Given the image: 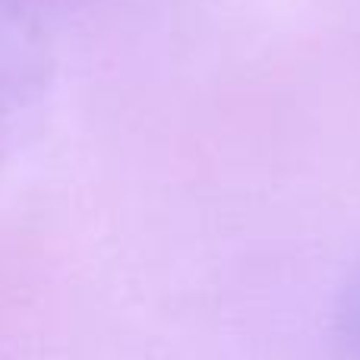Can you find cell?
<instances>
[{"label":"cell","mask_w":360,"mask_h":360,"mask_svg":"<svg viewBox=\"0 0 360 360\" xmlns=\"http://www.w3.org/2000/svg\"><path fill=\"white\" fill-rule=\"evenodd\" d=\"M35 73V48L22 29V19L6 0H0V108L22 98Z\"/></svg>","instance_id":"obj_1"},{"label":"cell","mask_w":360,"mask_h":360,"mask_svg":"<svg viewBox=\"0 0 360 360\" xmlns=\"http://www.w3.org/2000/svg\"><path fill=\"white\" fill-rule=\"evenodd\" d=\"M332 345L338 360H360V266L338 294L332 316Z\"/></svg>","instance_id":"obj_2"}]
</instances>
